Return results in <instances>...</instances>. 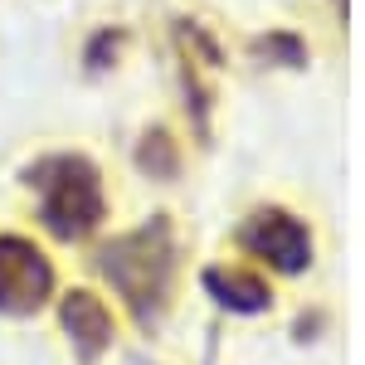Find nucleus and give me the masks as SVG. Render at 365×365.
<instances>
[{
    "label": "nucleus",
    "instance_id": "f257e3e1",
    "mask_svg": "<svg viewBox=\"0 0 365 365\" xmlns=\"http://www.w3.org/2000/svg\"><path fill=\"white\" fill-rule=\"evenodd\" d=\"M44 215L58 234H73V229H88L98 220V185L83 166L63 161L58 166V180H44Z\"/></svg>",
    "mask_w": 365,
    "mask_h": 365
},
{
    "label": "nucleus",
    "instance_id": "f03ea898",
    "mask_svg": "<svg viewBox=\"0 0 365 365\" xmlns=\"http://www.w3.org/2000/svg\"><path fill=\"white\" fill-rule=\"evenodd\" d=\"M44 287L49 268L39 263V253L15 239H0V307H29L44 297Z\"/></svg>",
    "mask_w": 365,
    "mask_h": 365
}]
</instances>
